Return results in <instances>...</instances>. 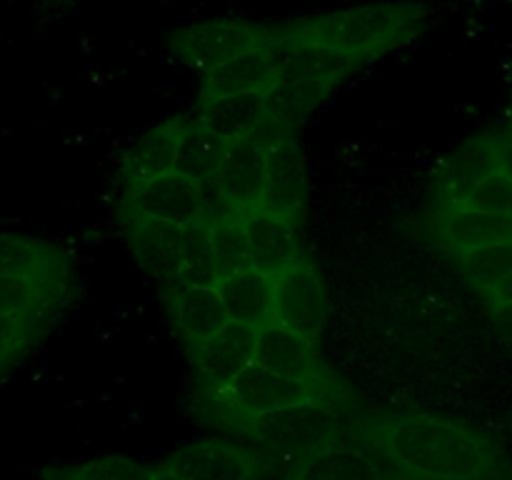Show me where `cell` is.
<instances>
[{
	"label": "cell",
	"mask_w": 512,
	"mask_h": 480,
	"mask_svg": "<svg viewBox=\"0 0 512 480\" xmlns=\"http://www.w3.org/2000/svg\"><path fill=\"white\" fill-rule=\"evenodd\" d=\"M403 480H512V455L488 430L435 410H380L353 420Z\"/></svg>",
	"instance_id": "obj_1"
},
{
	"label": "cell",
	"mask_w": 512,
	"mask_h": 480,
	"mask_svg": "<svg viewBox=\"0 0 512 480\" xmlns=\"http://www.w3.org/2000/svg\"><path fill=\"white\" fill-rule=\"evenodd\" d=\"M68 275L53 243L0 228V380L40 343L68 295Z\"/></svg>",
	"instance_id": "obj_2"
},
{
	"label": "cell",
	"mask_w": 512,
	"mask_h": 480,
	"mask_svg": "<svg viewBox=\"0 0 512 480\" xmlns=\"http://www.w3.org/2000/svg\"><path fill=\"white\" fill-rule=\"evenodd\" d=\"M428 18L430 8L418 0H383L313 15L278 30L308 43L330 45L360 63H368L403 43H410L415 35H420Z\"/></svg>",
	"instance_id": "obj_3"
},
{
	"label": "cell",
	"mask_w": 512,
	"mask_h": 480,
	"mask_svg": "<svg viewBox=\"0 0 512 480\" xmlns=\"http://www.w3.org/2000/svg\"><path fill=\"white\" fill-rule=\"evenodd\" d=\"M268 48L278 63V85L268 93V118L285 130H295L363 65L343 50L298 40L278 28H273Z\"/></svg>",
	"instance_id": "obj_4"
},
{
	"label": "cell",
	"mask_w": 512,
	"mask_h": 480,
	"mask_svg": "<svg viewBox=\"0 0 512 480\" xmlns=\"http://www.w3.org/2000/svg\"><path fill=\"white\" fill-rule=\"evenodd\" d=\"M350 423L343 403H313L245 420L225 433L263 455L275 473L285 475L305 455L348 433Z\"/></svg>",
	"instance_id": "obj_5"
},
{
	"label": "cell",
	"mask_w": 512,
	"mask_h": 480,
	"mask_svg": "<svg viewBox=\"0 0 512 480\" xmlns=\"http://www.w3.org/2000/svg\"><path fill=\"white\" fill-rule=\"evenodd\" d=\"M348 388L343 385L305 383V380L285 378L258 363H250L240 370L228 388L213 395H205L203 408L215 428L228 430L245 420L263 418L278 410L298 408L313 403H345Z\"/></svg>",
	"instance_id": "obj_6"
},
{
	"label": "cell",
	"mask_w": 512,
	"mask_h": 480,
	"mask_svg": "<svg viewBox=\"0 0 512 480\" xmlns=\"http://www.w3.org/2000/svg\"><path fill=\"white\" fill-rule=\"evenodd\" d=\"M273 35V28L255 25L238 18H213L190 23L170 35V50L198 75L208 73L215 65L233 60L235 55L258 48Z\"/></svg>",
	"instance_id": "obj_7"
},
{
	"label": "cell",
	"mask_w": 512,
	"mask_h": 480,
	"mask_svg": "<svg viewBox=\"0 0 512 480\" xmlns=\"http://www.w3.org/2000/svg\"><path fill=\"white\" fill-rule=\"evenodd\" d=\"M165 460L190 480H268L278 475L263 455L230 435L188 440Z\"/></svg>",
	"instance_id": "obj_8"
},
{
	"label": "cell",
	"mask_w": 512,
	"mask_h": 480,
	"mask_svg": "<svg viewBox=\"0 0 512 480\" xmlns=\"http://www.w3.org/2000/svg\"><path fill=\"white\" fill-rule=\"evenodd\" d=\"M285 128L275 125L273 120H265L260 130L250 138L230 143L228 155L215 175L213 198L220 200L223 210L230 213H243V210L255 208L260 203L265 183V163H268V148ZM208 190V188H205Z\"/></svg>",
	"instance_id": "obj_9"
},
{
	"label": "cell",
	"mask_w": 512,
	"mask_h": 480,
	"mask_svg": "<svg viewBox=\"0 0 512 480\" xmlns=\"http://www.w3.org/2000/svg\"><path fill=\"white\" fill-rule=\"evenodd\" d=\"M118 213L143 215V218L175 225H193L210 213V205L208 195L198 183L173 170L160 178L123 188Z\"/></svg>",
	"instance_id": "obj_10"
},
{
	"label": "cell",
	"mask_w": 512,
	"mask_h": 480,
	"mask_svg": "<svg viewBox=\"0 0 512 480\" xmlns=\"http://www.w3.org/2000/svg\"><path fill=\"white\" fill-rule=\"evenodd\" d=\"M353 425V423H350ZM283 480H403L373 445L348 430L293 465Z\"/></svg>",
	"instance_id": "obj_11"
},
{
	"label": "cell",
	"mask_w": 512,
	"mask_h": 480,
	"mask_svg": "<svg viewBox=\"0 0 512 480\" xmlns=\"http://www.w3.org/2000/svg\"><path fill=\"white\" fill-rule=\"evenodd\" d=\"M120 225H123V233L140 268L160 285L163 295L170 293L180 268H183L188 225L165 223V220L130 213H120Z\"/></svg>",
	"instance_id": "obj_12"
},
{
	"label": "cell",
	"mask_w": 512,
	"mask_h": 480,
	"mask_svg": "<svg viewBox=\"0 0 512 480\" xmlns=\"http://www.w3.org/2000/svg\"><path fill=\"white\" fill-rule=\"evenodd\" d=\"M328 313V290L308 258H300L293 268L275 278V323L298 330L318 343Z\"/></svg>",
	"instance_id": "obj_13"
},
{
	"label": "cell",
	"mask_w": 512,
	"mask_h": 480,
	"mask_svg": "<svg viewBox=\"0 0 512 480\" xmlns=\"http://www.w3.org/2000/svg\"><path fill=\"white\" fill-rule=\"evenodd\" d=\"M253 363L285 375V378L305 380V383L343 385V380L335 378L333 370L325 365L315 340L305 338L303 333L285 328L275 320H270L258 330Z\"/></svg>",
	"instance_id": "obj_14"
},
{
	"label": "cell",
	"mask_w": 512,
	"mask_h": 480,
	"mask_svg": "<svg viewBox=\"0 0 512 480\" xmlns=\"http://www.w3.org/2000/svg\"><path fill=\"white\" fill-rule=\"evenodd\" d=\"M258 330L260 328H253V325L228 320V325L218 335L188 350L200 398L228 388L235 375L253 363Z\"/></svg>",
	"instance_id": "obj_15"
},
{
	"label": "cell",
	"mask_w": 512,
	"mask_h": 480,
	"mask_svg": "<svg viewBox=\"0 0 512 480\" xmlns=\"http://www.w3.org/2000/svg\"><path fill=\"white\" fill-rule=\"evenodd\" d=\"M305 200H308V175H305L303 145L295 130H285L268 148L263 195L258 205L300 223Z\"/></svg>",
	"instance_id": "obj_16"
},
{
	"label": "cell",
	"mask_w": 512,
	"mask_h": 480,
	"mask_svg": "<svg viewBox=\"0 0 512 480\" xmlns=\"http://www.w3.org/2000/svg\"><path fill=\"white\" fill-rule=\"evenodd\" d=\"M503 138L500 130L478 135L460 145L440 168L435 188H438V205H460L465 203L475 185L483 183L488 175L503 170Z\"/></svg>",
	"instance_id": "obj_17"
},
{
	"label": "cell",
	"mask_w": 512,
	"mask_h": 480,
	"mask_svg": "<svg viewBox=\"0 0 512 480\" xmlns=\"http://www.w3.org/2000/svg\"><path fill=\"white\" fill-rule=\"evenodd\" d=\"M238 215L245 225V235H248L253 268L278 278L285 270L293 268L300 258H305L298 238V220L265 210L260 205Z\"/></svg>",
	"instance_id": "obj_18"
},
{
	"label": "cell",
	"mask_w": 512,
	"mask_h": 480,
	"mask_svg": "<svg viewBox=\"0 0 512 480\" xmlns=\"http://www.w3.org/2000/svg\"><path fill=\"white\" fill-rule=\"evenodd\" d=\"M163 298L170 323L185 350L198 348L200 343L218 335L230 320L215 285H193V288L173 290Z\"/></svg>",
	"instance_id": "obj_19"
},
{
	"label": "cell",
	"mask_w": 512,
	"mask_h": 480,
	"mask_svg": "<svg viewBox=\"0 0 512 480\" xmlns=\"http://www.w3.org/2000/svg\"><path fill=\"white\" fill-rule=\"evenodd\" d=\"M435 240L453 255L512 240V215L483 213L468 205H438Z\"/></svg>",
	"instance_id": "obj_20"
},
{
	"label": "cell",
	"mask_w": 512,
	"mask_h": 480,
	"mask_svg": "<svg viewBox=\"0 0 512 480\" xmlns=\"http://www.w3.org/2000/svg\"><path fill=\"white\" fill-rule=\"evenodd\" d=\"M268 40L200 75L198 98H218V95L235 93L268 95L278 85V63L270 53Z\"/></svg>",
	"instance_id": "obj_21"
},
{
	"label": "cell",
	"mask_w": 512,
	"mask_h": 480,
	"mask_svg": "<svg viewBox=\"0 0 512 480\" xmlns=\"http://www.w3.org/2000/svg\"><path fill=\"white\" fill-rule=\"evenodd\" d=\"M188 120L190 115H175V118L163 120L160 125L150 128L138 143L130 145V150L120 160V183H123V188L173 173L180 135H183Z\"/></svg>",
	"instance_id": "obj_22"
},
{
	"label": "cell",
	"mask_w": 512,
	"mask_h": 480,
	"mask_svg": "<svg viewBox=\"0 0 512 480\" xmlns=\"http://www.w3.org/2000/svg\"><path fill=\"white\" fill-rule=\"evenodd\" d=\"M458 258V268L470 288L493 310L512 308V240L468 250Z\"/></svg>",
	"instance_id": "obj_23"
},
{
	"label": "cell",
	"mask_w": 512,
	"mask_h": 480,
	"mask_svg": "<svg viewBox=\"0 0 512 480\" xmlns=\"http://www.w3.org/2000/svg\"><path fill=\"white\" fill-rule=\"evenodd\" d=\"M195 118L225 138L228 143L250 138L268 120V95L265 93H235L218 98H198L193 110Z\"/></svg>",
	"instance_id": "obj_24"
},
{
	"label": "cell",
	"mask_w": 512,
	"mask_h": 480,
	"mask_svg": "<svg viewBox=\"0 0 512 480\" xmlns=\"http://www.w3.org/2000/svg\"><path fill=\"white\" fill-rule=\"evenodd\" d=\"M218 293L223 298L225 313L235 323L263 328L273 320L275 310V278L258 268H245L230 278L220 280Z\"/></svg>",
	"instance_id": "obj_25"
},
{
	"label": "cell",
	"mask_w": 512,
	"mask_h": 480,
	"mask_svg": "<svg viewBox=\"0 0 512 480\" xmlns=\"http://www.w3.org/2000/svg\"><path fill=\"white\" fill-rule=\"evenodd\" d=\"M230 143L205 128L193 113H190L188 125H185L183 135H180L178 158H175V173L185 175L188 180L198 183L200 188H210L218 175L220 165H223L225 155H228Z\"/></svg>",
	"instance_id": "obj_26"
},
{
	"label": "cell",
	"mask_w": 512,
	"mask_h": 480,
	"mask_svg": "<svg viewBox=\"0 0 512 480\" xmlns=\"http://www.w3.org/2000/svg\"><path fill=\"white\" fill-rule=\"evenodd\" d=\"M45 480H155V463H143L125 453H103L80 463L48 465Z\"/></svg>",
	"instance_id": "obj_27"
},
{
	"label": "cell",
	"mask_w": 512,
	"mask_h": 480,
	"mask_svg": "<svg viewBox=\"0 0 512 480\" xmlns=\"http://www.w3.org/2000/svg\"><path fill=\"white\" fill-rule=\"evenodd\" d=\"M210 228H213V253L215 268H218V283L253 265L248 235H245V225L238 213L220 210L215 215L210 210Z\"/></svg>",
	"instance_id": "obj_28"
},
{
	"label": "cell",
	"mask_w": 512,
	"mask_h": 480,
	"mask_svg": "<svg viewBox=\"0 0 512 480\" xmlns=\"http://www.w3.org/2000/svg\"><path fill=\"white\" fill-rule=\"evenodd\" d=\"M193 285H218L210 213L205 215L203 220H198V223L188 225V243H185L183 268H180L173 290L193 288ZM173 290H170V293H173Z\"/></svg>",
	"instance_id": "obj_29"
},
{
	"label": "cell",
	"mask_w": 512,
	"mask_h": 480,
	"mask_svg": "<svg viewBox=\"0 0 512 480\" xmlns=\"http://www.w3.org/2000/svg\"><path fill=\"white\" fill-rule=\"evenodd\" d=\"M460 205L483 210V213L512 215V175L505 168L488 175L483 183L475 185L473 193H470L468 198H465V203Z\"/></svg>",
	"instance_id": "obj_30"
},
{
	"label": "cell",
	"mask_w": 512,
	"mask_h": 480,
	"mask_svg": "<svg viewBox=\"0 0 512 480\" xmlns=\"http://www.w3.org/2000/svg\"><path fill=\"white\" fill-rule=\"evenodd\" d=\"M155 480H190V478L180 473V470H175L173 465L163 458L160 463H155Z\"/></svg>",
	"instance_id": "obj_31"
},
{
	"label": "cell",
	"mask_w": 512,
	"mask_h": 480,
	"mask_svg": "<svg viewBox=\"0 0 512 480\" xmlns=\"http://www.w3.org/2000/svg\"><path fill=\"white\" fill-rule=\"evenodd\" d=\"M500 138H503V135H500ZM503 155H505V163H503V168L508 170V173L512 175V153H510V150H505V145H503Z\"/></svg>",
	"instance_id": "obj_32"
}]
</instances>
